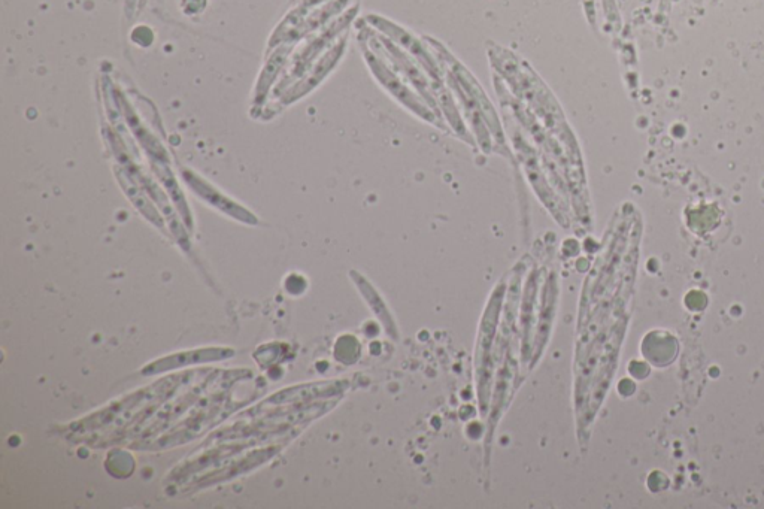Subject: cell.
Returning <instances> with one entry per match:
<instances>
[{
  "label": "cell",
  "instance_id": "obj_1",
  "mask_svg": "<svg viewBox=\"0 0 764 509\" xmlns=\"http://www.w3.org/2000/svg\"><path fill=\"white\" fill-rule=\"evenodd\" d=\"M368 21L380 30L382 35L387 36L388 39L399 45L405 51H409L421 65L426 68L429 74H433V77L438 78V68H436L435 60L430 56L429 51L424 47L423 42L420 39L415 38L411 32L403 29V27L397 26L393 21L387 20V18L380 17V15L371 14L368 15Z\"/></svg>",
  "mask_w": 764,
  "mask_h": 509
},
{
  "label": "cell",
  "instance_id": "obj_2",
  "mask_svg": "<svg viewBox=\"0 0 764 509\" xmlns=\"http://www.w3.org/2000/svg\"><path fill=\"white\" fill-rule=\"evenodd\" d=\"M321 2H324V0H303L302 6H300L299 11H297V14H302L305 9L312 8V6L320 5Z\"/></svg>",
  "mask_w": 764,
  "mask_h": 509
}]
</instances>
